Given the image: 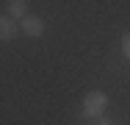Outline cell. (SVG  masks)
<instances>
[{"instance_id": "1", "label": "cell", "mask_w": 130, "mask_h": 125, "mask_svg": "<svg viewBox=\"0 0 130 125\" xmlns=\"http://www.w3.org/2000/svg\"><path fill=\"white\" fill-rule=\"evenodd\" d=\"M105 111H108V95H105L103 89L86 92V97H83V117L94 120V117H103Z\"/></svg>"}, {"instance_id": "2", "label": "cell", "mask_w": 130, "mask_h": 125, "mask_svg": "<svg viewBox=\"0 0 130 125\" xmlns=\"http://www.w3.org/2000/svg\"><path fill=\"white\" fill-rule=\"evenodd\" d=\"M44 20L42 17H33V14H28L25 20H20V31L25 33V36H30V39H39L42 33H44Z\"/></svg>"}, {"instance_id": "3", "label": "cell", "mask_w": 130, "mask_h": 125, "mask_svg": "<svg viewBox=\"0 0 130 125\" xmlns=\"http://www.w3.org/2000/svg\"><path fill=\"white\" fill-rule=\"evenodd\" d=\"M6 14L11 20H25L28 17V0H8L6 3Z\"/></svg>"}, {"instance_id": "4", "label": "cell", "mask_w": 130, "mask_h": 125, "mask_svg": "<svg viewBox=\"0 0 130 125\" xmlns=\"http://www.w3.org/2000/svg\"><path fill=\"white\" fill-rule=\"evenodd\" d=\"M17 33H20V25H17V20H11L8 14H6V17H0V39H3V42L14 39Z\"/></svg>"}, {"instance_id": "5", "label": "cell", "mask_w": 130, "mask_h": 125, "mask_svg": "<svg viewBox=\"0 0 130 125\" xmlns=\"http://www.w3.org/2000/svg\"><path fill=\"white\" fill-rule=\"evenodd\" d=\"M122 56H125V58L130 61V31L125 33V36H122Z\"/></svg>"}, {"instance_id": "6", "label": "cell", "mask_w": 130, "mask_h": 125, "mask_svg": "<svg viewBox=\"0 0 130 125\" xmlns=\"http://www.w3.org/2000/svg\"><path fill=\"white\" fill-rule=\"evenodd\" d=\"M91 125H111V120H108V117H94V120H91Z\"/></svg>"}]
</instances>
